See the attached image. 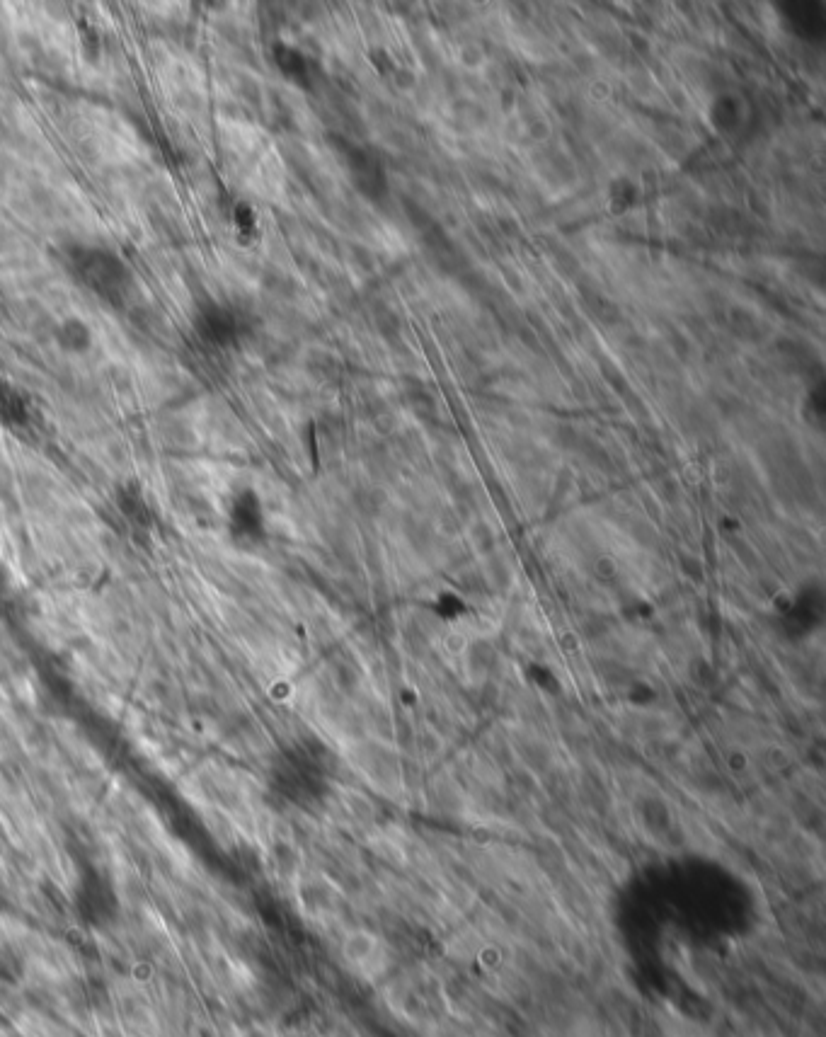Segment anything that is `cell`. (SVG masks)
<instances>
[{
    "label": "cell",
    "instance_id": "6da1fadb",
    "mask_svg": "<svg viewBox=\"0 0 826 1037\" xmlns=\"http://www.w3.org/2000/svg\"><path fill=\"white\" fill-rule=\"evenodd\" d=\"M71 267L83 286H88L95 296L112 303V306H122L129 299L134 279L114 252L102 248H78L71 255Z\"/></svg>",
    "mask_w": 826,
    "mask_h": 1037
},
{
    "label": "cell",
    "instance_id": "7a4b0ae2",
    "mask_svg": "<svg viewBox=\"0 0 826 1037\" xmlns=\"http://www.w3.org/2000/svg\"><path fill=\"white\" fill-rule=\"evenodd\" d=\"M61 340H63V345H68V347H76V349L85 347V342L90 340L88 328H85L83 323H78V320H71V323L63 325Z\"/></svg>",
    "mask_w": 826,
    "mask_h": 1037
},
{
    "label": "cell",
    "instance_id": "3957f363",
    "mask_svg": "<svg viewBox=\"0 0 826 1037\" xmlns=\"http://www.w3.org/2000/svg\"><path fill=\"white\" fill-rule=\"evenodd\" d=\"M444 650L449 652L451 657L466 655L470 650V638L463 630H449V633L444 635Z\"/></svg>",
    "mask_w": 826,
    "mask_h": 1037
},
{
    "label": "cell",
    "instance_id": "277c9868",
    "mask_svg": "<svg viewBox=\"0 0 826 1037\" xmlns=\"http://www.w3.org/2000/svg\"><path fill=\"white\" fill-rule=\"evenodd\" d=\"M594 575L599 582H611L618 575V565L613 558H599L594 563Z\"/></svg>",
    "mask_w": 826,
    "mask_h": 1037
},
{
    "label": "cell",
    "instance_id": "5b68a950",
    "mask_svg": "<svg viewBox=\"0 0 826 1037\" xmlns=\"http://www.w3.org/2000/svg\"><path fill=\"white\" fill-rule=\"evenodd\" d=\"M725 761H727V769L734 773H742L749 769V754L744 752V749H730L725 756Z\"/></svg>",
    "mask_w": 826,
    "mask_h": 1037
},
{
    "label": "cell",
    "instance_id": "8992f818",
    "mask_svg": "<svg viewBox=\"0 0 826 1037\" xmlns=\"http://www.w3.org/2000/svg\"><path fill=\"white\" fill-rule=\"evenodd\" d=\"M766 756H771V764H776V766H788L790 764L788 752H785V749H780V747H771L766 752Z\"/></svg>",
    "mask_w": 826,
    "mask_h": 1037
},
{
    "label": "cell",
    "instance_id": "52a82bcc",
    "mask_svg": "<svg viewBox=\"0 0 826 1037\" xmlns=\"http://www.w3.org/2000/svg\"><path fill=\"white\" fill-rule=\"evenodd\" d=\"M560 647L567 652V655H572V652L579 650V638L575 633H565L560 638Z\"/></svg>",
    "mask_w": 826,
    "mask_h": 1037
}]
</instances>
